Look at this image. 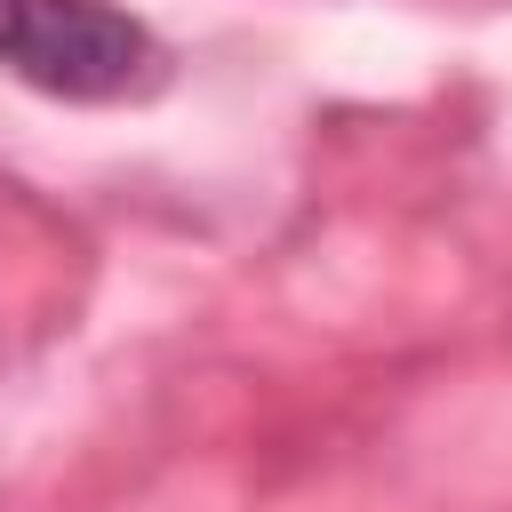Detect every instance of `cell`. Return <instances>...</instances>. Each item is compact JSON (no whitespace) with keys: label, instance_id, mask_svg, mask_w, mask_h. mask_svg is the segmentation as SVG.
<instances>
[{"label":"cell","instance_id":"6da1fadb","mask_svg":"<svg viewBox=\"0 0 512 512\" xmlns=\"http://www.w3.org/2000/svg\"><path fill=\"white\" fill-rule=\"evenodd\" d=\"M0 72L64 104H136L168 80V48L112 0H0Z\"/></svg>","mask_w":512,"mask_h":512}]
</instances>
